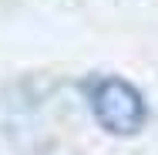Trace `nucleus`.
Returning a JSON list of instances; mask_svg holds the SVG:
<instances>
[{"mask_svg":"<svg viewBox=\"0 0 158 155\" xmlns=\"http://www.w3.org/2000/svg\"><path fill=\"white\" fill-rule=\"evenodd\" d=\"M84 101H88V111L94 115V122L108 131V135H135L141 131L148 122V105L141 91L125 81V78H114V74H94L88 78L84 84Z\"/></svg>","mask_w":158,"mask_h":155,"instance_id":"nucleus-1","label":"nucleus"}]
</instances>
